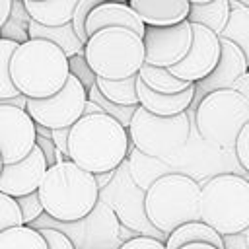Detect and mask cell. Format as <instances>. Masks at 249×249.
Wrapping results in <instances>:
<instances>
[{"label":"cell","mask_w":249,"mask_h":249,"mask_svg":"<svg viewBox=\"0 0 249 249\" xmlns=\"http://www.w3.org/2000/svg\"><path fill=\"white\" fill-rule=\"evenodd\" d=\"M128 146L126 128L107 113L82 115L68 130V160L93 175L115 171Z\"/></svg>","instance_id":"obj_1"},{"label":"cell","mask_w":249,"mask_h":249,"mask_svg":"<svg viewBox=\"0 0 249 249\" xmlns=\"http://www.w3.org/2000/svg\"><path fill=\"white\" fill-rule=\"evenodd\" d=\"M43 214L56 222H76L93 212L99 202V187L95 175L62 160L47 167L39 187Z\"/></svg>","instance_id":"obj_2"},{"label":"cell","mask_w":249,"mask_h":249,"mask_svg":"<svg viewBox=\"0 0 249 249\" xmlns=\"http://www.w3.org/2000/svg\"><path fill=\"white\" fill-rule=\"evenodd\" d=\"M70 74L64 51L47 39L18 43L10 58V78L25 97H49L56 93Z\"/></svg>","instance_id":"obj_3"},{"label":"cell","mask_w":249,"mask_h":249,"mask_svg":"<svg viewBox=\"0 0 249 249\" xmlns=\"http://www.w3.org/2000/svg\"><path fill=\"white\" fill-rule=\"evenodd\" d=\"M200 220L224 235L249 230V179L235 173H218L200 187Z\"/></svg>","instance_id":"obj_4"},{"label":"cell","mask_w":249,"mask_h":249,"mask_svg":"<svg viewBox=\"0 0 249 249\" xmlns=\"http://www.w3.org/2000/svg\"><path fill=\"white\" fill-rule=\"evenodd\" d=\"M200 185L185 173H165L154 179L144 193V214L161 233L177 226L200 220Z\"/></svg>","instance_id":"obj_5"},{"label":"cell","mask_w":249,"mask_h":249,"mask_svg":"<svg viewBox=\"0 0 249 249\" xmlns=\"http://www.w3.org/2000/svg\"><path fill=\"white\" fill-rule=\"evenodd\" d=\"M84 58L95 76L123 80L144 64V43L128 27H101L84 43Z\"/></svg>","instance_id":"obj_6"},{"label":"cell","mask_w":249,"mask_h":249,"mask_svg":"<svg viewBox=\"0 0 249 249\" xmlns=\"http://www.w3.org/2000/svg\"><path fill=\"white\" fill-rule=\"evenodd\" d=\"M247 121L249 101L233 88L204 93L195 113L200 138L216 148H233L235 138Z\"/></svg>","instance_id":"obj_7"},{"label":"cell","mask_w":249,"mask_h":249,"mask_svg":"<svg viewBox=\"0 0 249 249\" xmlns=\"http://www.w3.org/2000/svg\"><path fill=\"white\" fill-rule=\"evenodd\" d=\"M126 132L128 140L140 154L150 158H161L181 150L187 144L191 123L187 111L171 117H161L136 105Z\"/></svg>","instance_id":"obj_8"},{"label":"cell","mask_w":249,"mask_h":249,"mask_svg":"<svg viewBox=\"0 0 249 249\" xmlns=\"http://www.w3.org/2000/svg\"><path fill=\"white\" fill-rule=\"evenodd\" d=\"M86 101L88 89L74 74H68L64 86L56 93L49 97H27L25 111L35 124L53 130L72 126L82 117Z\"/></svg>","instance_id":"obj_9"},{"label":"cell","mask_w":249,"mask_h":249,"mask_svg":"<svg viewBox=\"0 0 249 249\" xmlns=\"http://www.w3.org/2000/svg\"><path fill=\"white\" fill-rule=\"evenodd\" d=\"M191 41L193 27L187 19L173 25H146L142 35L144 62L169 68L185 58L191 49Z\"/></svg>","instance_id":"obj_10"},{"label":"cell","mask_w":249,"mask_h":249,"mask_svg":"<svg viewBox=\"0 0 249 249\" xmlns=\"http://www.w3.org/2000/svg\"><path fill=\"white\" fill-rule=\"evenodd\" d=\"M191 27H193V41L189 53L185 54L183 60L169 66L167 70L179 80L198 82L214 70L220 58V37L218 33H214L212 29L200 23H191Z\"/></svg>","instance_id":"obj_11"},{"label":"cell","mask_w":249,"mask_h":249,"mask_svg":"<svg viewBox=\"0 0 249 249\" xmlns=\"http://www.w3.org/2000/svg\"><path fill=\"white\" fill-rule=\"evenodd\" d=\"M35 123L23 107L0 105V158L2 163H14L35 146Z\"/></svg>","instance_id":"obj_12"},{"label":"cell","mask_w":249,"mask_h":249,"mask_svg":"<svg viewBox=\"0 0 249 249\" xmlns=\"http://www.w3.org/2000/svg\"><path fill=\"white\" fill-rule=\"evenodd\" d=\"M47 167H49L47 160H45L41 148L35 144L25 158H21L14 163H2L0 191L14 198L33 193V191H37Z\"/></svg>","instance_id":"obj_13"},{"label":"cell","mask_w":249,"mask_h":249,"mask_svg":"<svg viewBox=\"0 0 249 249\" xmlns=\"http://www.w3.org/2000/svg\"><path fill=\"white\" fill-rule=\"evenodd\" d=\"M247 68H249V64H247V58H245L243 51L235 43H231L230 39L220 37V58H218L214 70L206 78L195 82L196 84V89H200V93L204 95V93H208L212 89L231 88L233 82Z\"/></svg>","instance_id":"obj_14"},{"label":"cell","mask_w":249,"mask_h":249,"mask_svg":"<svg viewBox=\"0 0 249 249\" xmlns=\"http://www.w3.org/2000/svg\"><path fill=\"white\" fill-rule=\"evenodd\" d=\"M128 27L134 33H138L140 37L144 35V21L140 19V16L130 8L128 2H109V0H101L95 8H91V12L86 18V33L88 37L101 29V27Z\"/></svg>","instance_id":"obj_15"},{"label":"cell","mask_w":249,"mask_h":249,"mask_svg":"<svg viewBox=\"0 0 249 249\" xmlns=\"http://www.w3.org/2000/svg\"><path fill=\"white\" fill-rule=\"evenodd\" d=\"M196 93V84L193 82L187 89L179 93H160L150 89L136 74V95H138V105L144 107L150 113L161 115V117H171L177 113H185Z\"/></svg>","instance_id":"obj_16"},{"label":"cell","mask_w":249,"mask_h":249,"mask_svg":"<svg viewBox=\"0 0 249 249\" xmlns=\"http://www.w3.org/2000/svg\"><path fill=\"white\" fill-rule=\"evenodd\" d=\"M144 25H173L187 19L189 0H128Z\"/></svg>","instance_id":"obj_17"},{"label":"cell","mask_w":249,"mask_h":249,"mask_svg":"<svg viewBox=\"0 0 249 249\" xmlns=\"http://www.w3.org/2000/svg\"><path fill=\"white\" fill-rule=\"evenodd\" d=\"M198 241L210 243L218 249H226L224 237L218 231H214L208 224H204L202 220H191V222L177 226L175 230H171L167 233V239L163 243H165V249H179L181 245L198 243Z\"/></svg>","instance_id":"obj_18"},{"label":"cell","mask_w":249,"mask_h":249,"mask_svg":"<svg viewBox=\"0 0 249 249\" xmlns=\"http://www.w3.org/2000/svg\"><path fill=\"white\" fill-rule=\"evenodd\" d=\"M27 39H47V41L58 45L66 56H74V54L84 53V43L74 33L70 21H66L62 25H43V23H37L35 19L29 18Z\"/></svg>","instance_id":"obj_19"},{"label":"cell","mask_w":249,"mask_h":249,"mask_svg":"<svg viewBox=\"0 0 249 249\" xmlns=\"http://www.w3.org/2000/svg\"><path fill=\"white\" fill-rule=\"evenodd\" d=\"M25 14L43 25H62L72 19L78 0H21Z\"/></svg>","instance_id":"obj_20"},{"label":"cell","mask_w":249,"mask_h":249,"mask_svg":"<svg viewBox=\"0 0 249 249\" xmlns=\"http://www.w3.org/2000/svg\"><path fill=\"white\" fill-rule=\"evenodd\" d=\"M230 0H210L204 4H191L187 21L191 23H200L214 33H220L230 18Z\"/></svg>","instance_id":"obj_21"},{"label":"cell","mask_w":249,"mask_h":249,"mask_svg":"<svg viewBox=\"0 0 249 249\" xmlns=\"http://www.w3.org/2000/svg\"><path fill=\"white\" fill-rule=\"evenodd\" d=\"M230 6H231L230 18L218 35L235 43L243 51L247 64H249V8L235 4V2H230Z\"/></svg>","instance_id":"obj_22"},{"label":"cell","mask_w":249,"mask_h":249,"mask_svg":"<svg viewBox=\"0 0 249 249\" xmlns=\"http://www.w3.org/2000/svg\"><path fill=\"white\" fill-rule=\"evenodd\" d=\"M138 78L154 91H160V93H179L183 89H187L193 82H185V80H179L175 78L167 68L163 66H154V64H142L138 68Z\"/></svg>","instance_id":"obj_23"},{"label":"cell","mask_w":249,"mask_h":249,"mask_svg":"<svg viewBox=\"0 0 249 249\" xmlns=\"http://www.w3.org/2000/svg\"><path fill=\"white\" fill-rule=\"evenodd\" d=\"M0 249H49L41 231L29 224H19L0 231Z\"/></svg>","instance_id":"obj_24"},{"label":"cell","mask_w":249,"mask_h":249,"mask_svg":"<svg viewBox=\"0 0 249 249\" xmlns=\"http://www.w3.org/2000/svg\"><path fill=\"white\" fill-rule=\"evenodd\" d=\"M95 86L103 97L117 105H138L136 95V74L123 78V80H107L95 76Z\"/></svg>","instance_id":"obj_25"},{"label":"cell","mask_w":249,"mask_h":249,"mask_svg":"<svg viewBox=\"0 0 249 249\" xmlns=\"http://www.w3.org/2000/svg\"><path fill=\"white\" fill-rule=\"evenodd\" d=\"M18 41L0 37V97H16L19 91L16 89L12 78H10V58L12 53L16 51Z\"/></svg>","instance_id":"obj_26"},{"label":"cell","mask_w":249,"mask_h":249,"mask_svg":"<svg viewBox=\"0 0 249 249\" xmlns=\"http://www.w3.org/2000/svg\"><path fill=\"white\" fill-rule=\"evenodd\" d=\"M88 99H91L93 103H97L103 113H107L109 117H113L115 121H119L124 128L128 126L130 117H132V113H134V109H136V105H117V103L109 101L107 97L101 95V91L97 89L95 84H93L91 88H88Z\"/></svg>","instance_id":"obj_27"},{"label":"cell","mask_w":249,"mask_h":249,"mask_svg":"<svg viewBox=\"0 0 249 249\" xmlns=\"http://www.w3.org/2000/svg\"><path fill=\"white\" fill-rule=\"evenodd\" d=\"M16 204L19 208V214H21V222L23 224H33L37 218L43 216V204L39 200L37 191L27 193V195H21V196H16Z\"/></svg>","instance_id":"obj_28"},{"label":"cell","mask_w":249,"mask_h":249,"mask_svg":"<svg viewBox=\"0 0 249 249\" xmlns=\"http://www.w3.org/2000/svg\"><path fill=\"white\" fill-rule=\"evenodd\" d=\"M19 224L23 222H21V214L16 204V198L0 191V231L12 226H19Z\"/></svg>","instance_id":"obj_29"},{"label":"cell","mask_w":249,"mask_h":249,"mask_svg":"<svg viewBox=\"0 0 249 249\" xmlns=\"http://www.w3.org/2000/svg\"><path fill=\"white\" fill-rule=\"evenodd\" d=\"M99 2H101V0H78V4H76V8H74V14H72L70 23H72L74 33L78 35V39H80L82 43L88 41V33H86V18H88V14L91 12V8H95Z\"/></svg>","instance_id":"obj_30"},{"label":"cell","mask_w":249,"mask_h":249,"mask_svg":"<svg viewBox=\"0 0 249 249\" xmlns=\"http://www.w3.org/2000/svg\"><path fill=\"white\" fill-rule=\"evenodd\" d=\"M68 68H70V74H74V76L84 84L86 89L95 84V74H93L91 68L88 66V62H86V58H84V53L74 54V56H68Z\"/></svg>","instance_id":"obj_31"},{"label":"cell","mask_w":249,"mask_h":249,"mask_svg":"<svg viewBox=\"0 0 249 249\" xmlns=\"http://www.w3.org/2000/svg\"><path fill=\"white\" fill-rule=\"evenodd\" d=\"M41 231V235L45 237L47 241V247L49 249H76L74 247V241L68 237V233L56 230V228H37Z\"/></svg>","instance_id":"obj_32"},{"label":"cell","mask_w":249,"mask_h":249,"mask_svg":"<svg viewBox=\"0 0 249 249\" xmlns=\"http://www.w3.org/2000/svg\"><path fill=\"white\" fill-rule=\"evenodd\" d=\"M233 150H235L237 161H239L241 167L249 173V121L241 126V130H239V134H237V138H235Z\"/></svg>","instance_id":"obj_33"},{"label":"cell","mask_w":249,"mask_h":249,"mask_svg":"<svg viewBox=\"0 0 249 249\" xmlns=\"http://www.w3.org/2000/svg\"><path fill=\"white\" fill-rule=\"evenodd\" d=\"M119 249H165V243L150 235H138L126 239L123 245H119Z\"/></svg>","instance_id":"obj_34"},{"label":"cell","mask_w":249,"mask_h":249,"mask_svg":"<svg viewBox=\"0 0 249 249\" xmlns=\"http://www.w3.org/2000/svg\"><path fill=\"white\" fill-rule=\"evenodd\" d=\"M68 130H70V126L53 128V130H51V140H53L54 148L64 154V158H68Z\"/></svg>","instance_id":"obj_35"},{"label":"cell","mask_w":249,"mask_h":249,"mask_svg":"<svg viewBox=\"0 0 249 249\" xmlns=\"http://www.w3.org/2000/svg\"><path fill=\"white\" fill-rule=\"evenodd\" d=\"M231 88H233V89H237L239 93H243V95H245V99L249 101V68H247V70H245V72H243V74L233 82V86H231Z\"/></svg>","instance_id":"obj_36"},{"label":"cell","mask_w":249,"mask_h":249,"mask_svg":"<svg viewBox=\"0 0 249 249\" xmlns=\"http://www.w3.org/2000/svg\"><path fill=\"white\" fill-rule=\"evenodd\" d=\"M12 8H14V0H0V27L10 19Z\"/></svg>","instance_id":"obj_37"},{"label":"cell","mask_w":249,"mask_h":249,"mask_svg":"<svg viewBox=\"0 0 249 249\" xmlns=\"http://www.w3.org/2000/svg\"><path fill=\"white\" fill-rule=\"evenodd\" d=\"M25 95H16V97H0V105H18V107H23L25 109Z\"/></svg>","instance_id":"obj_38"},{"label":"cell","mask_w":249,"mask_h":249,"mask_svg":"<svg viewBox=\"0 0 249 249\" xmlns=\"http://www.w3.org/2000/svg\"><path fill=\"white\" fill-rule=\"evenodd\" d=\"M179 249H218V247H214V245H210V243H202V241H198V243H187V245H181Z\"/></svg>","instance_id":"obj_39"},{"label":"cell","mask_w":249,"mask_h":249,"mask_svg":"<svg viewBox=\"0 0 249 249\" xmlns=\"http://www.w3.org/2000/svg\"><path fill=\"white\" fill-rule=\"evenodd\" d=\"M230 2H235V4H241V6H247L249 8V0H230Z\"/></svg>","instance_id":"obj_40"},{"label":"cell","mask_w":249,"mask_h":249,"mask_svg":"<svg viewBox=\"0 0 249 249\" xmlns=\"http://www.w3.org/2000/svg\"><path fill=\"white\" fill-rule=\"evenodd\" d=\"M204 2H210V0H189V4H204Z\"/></svg>","instance_id":"obj_41"},{"label":"cell","mask_w":249,"mask_h":249,"mask_svg":"<svg viewBox=\"0 0 249 249\" xmlns=\"http://www.w3.org/2000/svg\"><path fill=\"white\" fill-rule=\"evenodd\" d=\"M109 2H128V0H109Z\"/></svg>","instance_id":"obj_42"},{"label":"cell","mask_w":249,"mask_h":249,"mask_svg":"<svg viewBox=\"0 0 249 249\" xmlns=\"http://www.w3.org/2000/svg\"><path fill=\"white\" fill-rule=\"evenodd\" d=\"M0 169H2V158H0Z\"/></svg>","instance_id":"obj_43"},{"label":"cell","mask_w":249,"mask_h":249,"mask_svg":"<svg viewBox=\"0 0 249 249\" xmlns=\"http://www.w3.org/2000/svg\"><path fill=\"white\" fill-rule=\"evenodd\" d=\"M16 2H21V0H16Z\"/></svg>","instance_id":"obj_44"},{"label":"cell","mask_w":249,"mask_h":249,"mask_svg":"<svg viewBox=\"0 0 249 249\" xmlns=\"http://www.w3.org/2000/svg\"><path fill=\"white\" fill-rule=\"evenodd\" d=\"M0 37H2V33H0Z\"/></svg>","instance_id":"obj_45"}]
</instances>
